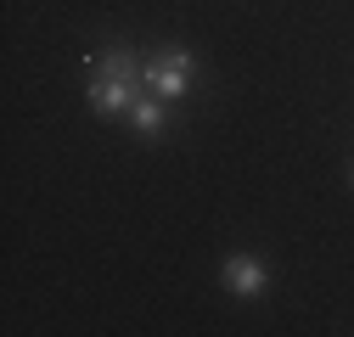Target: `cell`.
I'll return each instance as SVG.
<instances>
[{"label":"cell","mask_w":354,"mask_h":337,"mask_svg":"<svg viewBox=\"0 0 354 337\" xmlns=\"http://www.w3.org/2000/svg\"><path fill=\"white\" fill-rule=\"evenodd\" d=\"M91 68V84H84V102H91L96 118H129V102H136L147 84H141V62L129 46H102L91 57H79Z\"/></svg>","instance_id":"cell-1"},{"label":"cell","mask_w":354,"mask_h":337,"mask_svg":"<svg viewBox=\"0 0 354 337\" xmlns=\"http://www.w3.org/2000/svg\"><path fill=\"white\" fill-rule=\"evenodd\" d=\"M192 73H197L192 46H163V51H152V57L141 62V84H147L152 96H163V102H186Z\"/></svg>","instance_id":"cell-2"},{"label":"cell","mask_w":354,"mask_h":337,"mask_svg":"<svg viewBox=\"0 0 354 337\" xmlns=\"http://www.w3.org/2000/svg\"><path fill=\"white\" fill-rule=\"evenodd\" d=\"M219 281H225L231 298H264V292H270V264H264L259 253H231V259L219 264Z\"/></svg>","instance_id":"cell-3"},{"label":"cell","mask_w":354,"mask_h":337,"mask_svg":"<svg viewBox=\"0 0 354 337\" xmlns=\"http://www.w3.org/2000/svg\"><path fill=\"white\" fill-rule=\"evenodd\" d=\"M129 124H136V135H141V141H158V135L169 130V102L152 96V90H141L136 102H129Z\"/></svg>","instance_id":"cell-4"},{"label":"cell","mask_w":354,"mask_h":337,"mask_svg":"<svg viewBox=\"0 0 354 337\" xmlns=\"http://www.w3.org/2000/svg\"><path fill=\"white\" fill-rule=\"evenodd\" d=\"M348 191H354V163H348Z\"/></svg>","instance_id":"cell-5"}]
</instances>
